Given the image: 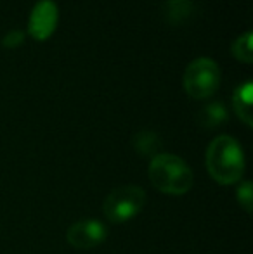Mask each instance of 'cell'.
<instances>
[{"mask_svg":"<svg viewBox=\"0 0 253 254\" xmlns=\"http://www.w3.org/2000/svg\"><path fill=\"white\" fill-rule=\"evenodd\" d=\"M146 204V192L137 185H120L113 189L104 199L102 211L111 223H125L142 211Z\"/></svg>","mask_w":253,"mask_h":254,"instance_id":"obj_4","label":"cell"},{"mask_svg":"<svg viewBox=\"0 0 253 254\" xmlns=\"http://www.w3.org/2000/svg\"><path fill=\"white\" fill-rule=\"evenodd\" d=\"M59 9L54 0H38L28 17V33L37 42H45L58 28Z\"/></svg>","mask_w":253,"mask_h":254,"instance_id":"obj_5","label":"cell"},{"mask_svg":"<svg viewBox=\"0 0 253 254\" xmlns=\"http://www.w3.org/2000/svg\"><path fill=\"white\" fill-rule=\"evenodd\" d=\"M231 54L236 61L243 64L253 63V33L252 31H245L241 33L236 40L231 45Z\"/></svg>","mask_w":253,"mask_h":254,"instance_id":"obj_8","label":"cell"},{"mask_svg":"<svg viewBox=\"0 0 253 254\" xmlns=\"http://www.w3.org/2000/svg\"><path fill=\"white\" fill-rule=\"evenodd\" d=\"M108 237V228L97 220H82L68 228V244L77 249H92Z\"/></svg>","mask_w":253,"mask_h":254,"instance_id":"obj_6","label":"cell"},{"mask_svg":"<svg viewBox=\"0 0 253 254\" xmlns=\"http://www.w3.org/2000/svg\"><path fill=\"white\" fill-rule=\"evenodd\" d=\"M252 99H253V85L252 81H245L240 87L234 90L233 95V107L236 111L238 118L243 121L247 127L253 125V107H252Z\"/></svg>","mask_w":253,"mask_h":254,"instance_id":"obj_7","label":"cell"},{"mask_svg":"<svg viewBox=\"0 0 253 254\" xmlns=\"http://www.w3.org/2000/svg\"><path fill=\"white\" fill-rule=\"evenodd\" d=\"M134 147L137 149L139 154H144V156H158V151L162 147L160 144V138L156 137L151 131H141L137 133V137L134 138Z\"/></svg>","mask_w":253,"mask_h":254,"instance_id":"obj_9","label":"cell"},{"mask_svg":"<svg viewBox=\"0 0 253 254\" xmlns=\"http://www.w3.org/2000/svg\"><path fill=\"white\" fill-rule=\"evenodd\" d=\"M24 38H26V33H24V31L12 30L2 38V45L7 49H16V47H19V45H23Z\"/></svg>","mask_w":253,"mask_h":254,"instance_id":"obj_12","label":"cell"},{"mask_svg":"<svg viewBox=\"0 0 253 254\" xmlns=\"http://www.w3.org/2000/svg\"><path fill=\"white\" fill-rule=\"evenodd\" d=\"M227 118V113L222 109L220 104H213V106H206V109L203 111V121H206V127H215L220 121H224Z\"/></svg>","mask_w":253,"mask_h":254,"instance_id":"obj_10","label":"cell"},{"mask_svg":"<svg viewBox=\"0 0 253 254\" xmlns=\"http://www.w3.org/2000/svg\"><path fill=\"white\" fill-rule=\"evenodd\" d=\"M149 180L158 190L170 195H184L194 184L189 164L173 154H158L149 164Z\"/></svg>","mask_w":253,"mask_h":254,"instance_id":"obj_2","label":"cell"},{"mask_svg":"<svg viewBox=\"0 0 253 254\" xmlns=\"http://www.w3.org/2000/svg\"><path fill=\"white\" fill-rule=\"evenodd\" d=\"M182 87L191 99H208L220 87V67L210 57H198L187 64L182 76Z\"/></svg>","mask_w":253,"mask_h":254,"instance_id":"obj_3","label":"cell"},{"mask_svg":"<svg viewBox=\"0 0 253 254\" xmlns=\"http://www.w3.org/2000/svg\"><path fill=\"white\" fill-rule=\"evenodd\" d=\"M206 170L220 185L241 180L245 173V154L240 142L231 135H219L206 149Z\"/></svg>","mask_w":253,"mask_h":254,"instance_id":"obj_1","label":"cell"},{"mask_svg":"<svg viewBox=\"0 0 253 254\" xmlns=\"http://www.w3.org/2000/svg\"><path fill=\"white\" fill-rule=\"evenodd\" d=\"M238 202L243 206V209L247 213H252V204H253V189L250 182H241L240 187L236 190Z\"/></svg>","mask_w":253,"mask_h":254,"instance_id":"obj_11","label":"cell"}]
</instances>
